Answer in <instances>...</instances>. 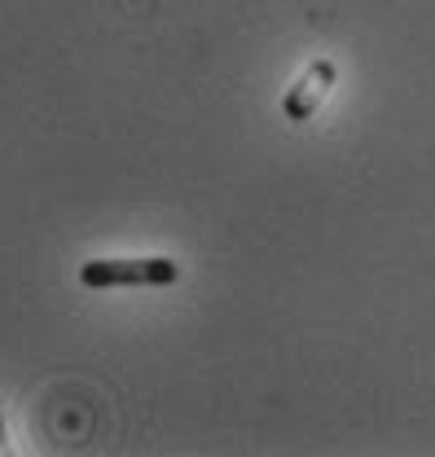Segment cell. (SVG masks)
I'll return each instance as SVG.
<instances>
[{
    "label": "cell",
    "instance_id": "cell-1",
    "mask_svg": "<svg viewBox=\"0 0 435 457\" xmlns=\"http://www.w3.org/2000/svg\"><path fill=\"white\" fill-rule=\"evenodd\" d=\"M79 282L88 290L110 286H171L180 282V264L167 255H128V260H88L79 264Z\"/></svg>",
    "mask_w": 435,
    "mask_h": 457
},
{
    "label": "cell",
    "instance_id": "cell-2",
    "mask_svg": "<svg viewBox=\"0 0 435 457\" xmlns=\"http://www.w3.org/2000/svg\"><path fill=\"white\" fill-rule=\"evenodd\" d=\"M334 79H339V66H334L330 57H313V62L299 71V79L286 88V97H281V114H286L290 123H308L313 114L322 111V102L330 97Z\"/></svg>",
    "mask_w": 435,
    "mask_h": 457
},
{
    "label": "cell",
    "instance_id": "cell-3",
    "mask_svg": "<svg viewBox=\"0 0 435 457\" xmlns=\"http://www.w3.org/2000/svg\"><path fill=\"white\" fill-rule=\"evenodd\" d=\"M9 453V436H4V418H0V457Z\"/></svg>",
    "mask_w": 435,
    "mask_h": 457
}]
</instances>
